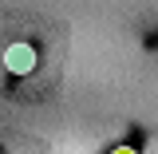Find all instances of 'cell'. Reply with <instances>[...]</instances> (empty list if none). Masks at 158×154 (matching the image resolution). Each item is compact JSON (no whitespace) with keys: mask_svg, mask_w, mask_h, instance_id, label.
I'll use <instances>...</instances> for the list:
<instances>
[{"mask_svg":"<svg viewBox=\"0 0 158 154\" xmlns=\"http://www.w3.org/2000/svg\"><path fill=\"white\" fill-rule=\"evenodd\" d=\"M36 48L28 44V40H16V44H8L4 48V67L12 71V75H28V71H36Z\"/></svg>","mask_w":158,"mask_h":154,"instance_id":"6da1fadb","label":"cell"},{"mask_svg":"<svg viewBox=\"0 0 158 154\" xmlns=\"http://www.w3.org/2000/svg\"><path fill=\"white\" fill-rule=\"evenodd\" d=\"M111 154H138V150H135V146H115Z\"/></svg>","mask_w":158,"mask_h":154,"instance_id":"7a4b0ae2","label":"cell"}]
</instances>
